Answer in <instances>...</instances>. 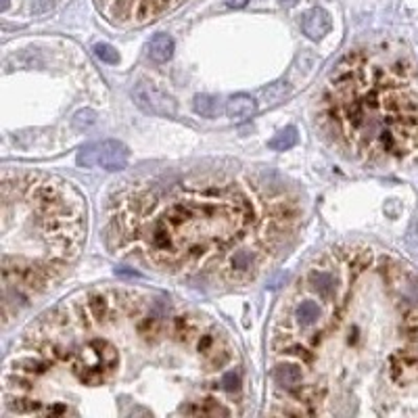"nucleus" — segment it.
I'll return each mask as SVG.
<instances>
[{"instance_id": "f257e3e1", "label": "nucleus", "mask_w": 418, "mask_h": 418, "mask_svg": "<svg viewBox=\"0 0 418 418\" xmlns=\"http://www.w3.org/2000/svg\"><path fill=\"white\" fill-rule=\"evenodd\" d=\"M128 159H130V151L120 140L90 143L86 147H82L78 153V163L82 167H102L109 172L126 167Z\"/></svg>"}, {"instance_id": "f03ea898", "label": "nucleus", "mask_w": 418, "mask_h": 418, "mask_svg": "<svg viewBox=\"0 0 418 418\" xmlns=\"http://www.w3.org/2000/svg\"><path fill=\"white\" fill-rule=\"evenodd\" d=\"M134 100L140 109L155 116H174L176 113V102L170 94H165L159 86L151 82H140L134 88Z\"/></svg>"}, {"instance_id": "7ed1b4c3", "label": "nucleus", "mask_w": 418, "mask_h": 418, "mask_svg": "<svg viewBox=\"0 0 418 418\" xmlns=\"http://www.w3.org/2000/svg\"><path fill=\"white\" fill-rule=\"evenodd\" d=\"M389 379L395 385H412L418 381V354L414 349H397L389 358Z\"/></svg>"}, {"instance_id": "20e7f679", "label": "nucleus", "mask_w": 418, "mask_h": 418, "mask_svg": "<svg viewBox=\"0 0 418 418\" xmlns=\"http://www.w3.org/2000/svg\"><path fill=\"white\" fill-rule=\"evenodd\" d=\"M305 282L311 287V291H316L322 299L333 301L339 291V276L333 270L327 268H311L305 276Z\"/></svg>"}, {"instance_id": "39448f33", "label": "nucleus", "mask_w": 418, "mask_h": 418, "mask_svg": "<svg viewBox=\"0 0 418 418\" xmlns=\"http://www.w3.org/2000/svg\"><path fill=\"white\" fill-rule=\"evenodd\" d=\"M331 32V15L325 9H311L303 17V34L309 40H320Z\"/></svg>"}, {"instance_id": "423d86ee", "label": "nucleus", "mask_w": 418, "mask_h": 418, "mask_svg": "<svg viewBox=\"0 0 418 418\" xmlns=\"http://www.w3.org/2000/svg\"><path fill=\"white\" fill-rule=\"evenodd\" d=\"M274 381L284 391H297L303 385V370L299 364H291V362L278 364L274 368Z\"/></svg>"}, {"instance_id": "0eeeda50", "label": "nucleus", "mask_w": 418, "mask_h": 418, "mask_svg": "<svg viewBox=\"0 0 418 418\" xmlns=\"http://www.w3.org/2000/svg\"><path fill=\"white\" fill-rule=\"evenodd\" d=\"M293 318H295L297 327L307 329V327L316 325L322 318V307L314 299H301L293 309Z\"/></svg>"}, {"instance_id": "6e6552de", "label": "nucleus", "mask_w": 418, "mask_h": 418, "mask_svg": "<svg viewBox=\"0 0 418 418\" xmlns=\"http://www.w3.org/2000/svg\"><path fill=\"white\" fill-rule=\"evenodd\" d=\"M257 111V102L247 96V94H237L228 100L226 104V113L233 118V120H247L251 118L253 113Z\"/></svg>"}, {"instance_id": "1a4fd4ad", "label": "nucleus", "mask_w": 418, "mask_h": 418, "mask_svg": "<svg viewBox=\"0 0 418 418\" xmlns=\"http://www.w3.org/2000/svg\"><path fill=\"white\" fill-rule=\"evenodd\" d=\"M174 55V40L167 34H157L151 38L149 42V57L157 63H165L170 61Z\"/></svg>"}, {"instance_id": "9d476101", "label": "nucleus", "mask_w": 418, "mask_h": 418, "mask_svg": "<svg viewBox=\"0 0 418 418\" xmlns=\"http://www.w3.org/2000/svg\"><path fill=\"white\" fill-rule=\"evenodd\" d=\"M194 111L203 118H218L224 109H222V102L209 94H199L194 98Z\"/></svg>"}, {"instance_id": "9b49d317", "label": "nucleus", "mask_w": 418, "mask_h": 418, "mask_svg": "<svg viewBox=\"0 0 418 418\" xmlns=\"http://www.w3.org/2000/svg\"><path fill=\"white\" fill-rule=\"evenodd\" d=\"M295 145H297V130H295L293 126L280 130V132L274 134V138L268 143V147H270L272 151H287V149H291V147H295Z\"/></svg>"}, {"instance_id": "f8f14e48", "label": "nucleus", "mask_w": 418, "mask_h": 418, "mask_svg": "<svg viewBox=\"0 0 418 418\" xmlns=\"http://www.w3.org/2000/svg\"><path fill=\"white\" fill-rule=\"evenodd\" d=\"M401 333L408 339L418 341V305H414L412 309L406 311V316L401 320Z\"/></svg>"}, {"instance_id": "ddd939ff", "label": "nucleus", "mask_w": 418, "mask_h": 418, "mask_svg": "<svg viewBox=\"0 0 418 418\" xmlns=\"http://www.w3.org/2000/svg\"><path fill=\"white\" fill-rule=\"evenodd\" d=\"M71 124H73L75 130H86V128H90V126L96 124V113L92 109H82V111H78L73 116Z\"/></svg>"}, {"instance_id": "4468645a", "label": "nucleus", "mask_w": 418, "mask_h": 418, "mask_svg": "<svg viewBox=\"0 0 418 418\" xmlns=\"http://www.w3.org/2000/svg\"><path fill=\"white\" fill-rule=\"evenodd\" d=\"M94 55H96L100 61L111 63V65L120 61V55H118V51H116L111 44H94Z\"/></svg>"}, {"instance_id": "2eb2a0df", "label": "nucleus", "mask_w": 418, "mask_h": 418, "mask_svg": "<svg viewBox=\"0 0 418 418\" xmlns=\"http://www.w3.org/2000/svg\"><path fill=\"white\" fill-rule=\"evenodd\" d=\"M220 385L228 391V393H235L237 389H239V385H241V381H239V374H235L233 370L230 372H226L224 376H222V381H220Z\"/></svg>"}, {"instance_id": "dca6fc26", "label": "nucleus", "mask_w": 418, "mask_h": 418, "mask_svg": "<svg viewBox=\"0 0 418 418\" xmlns=\"http://www.w3.org/2000/svg\"><path fill=\"white\" fill-rule=\"evenodd\" d=\"M226 5H228L230 9H243V7L249 5V0H226Z\"/></svg>"}, {"instance_id": "f3484780", "label": "nucleus", "mask_w": 418, "mask_h": 418, "mask_svg": "<svg viewBox=\"0 0 418 418\" xmlns=\"http://www.w3.org/2000/svg\"><path fill=\"white\" fill-rule=\"evenodd\" d=\"M280 3L284 5V7H293V5H297L299 0H280Z\"/></svg>"}]
</instances>
